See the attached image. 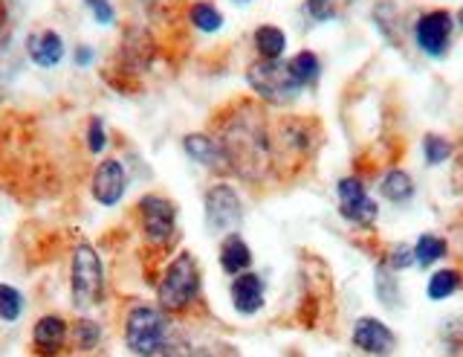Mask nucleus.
I'll list each match as a JSON object with an SVG mask.
<instances>
[{
	"instance_id": "nucleus-1",
	"label": "nucleus",
	"mask_w": 463,
	"mask_h": 357,
	"mask_svg": "<svg viewBox=\"0 0 463 357\" xmlns=\"http://www.w3.org/2000/svg\"><path fill=\"white\" fill-rule=\"evenodd\" d=\"M221 142L229 154L232 171H238L243 178H260L269 169L272 146L267 140L264 125L252 120V111L238 113V120L223 125Z\"/></svg>"
},
{
	"instance_id": "nucleus-2",
	"label": "nucleus",
	"mask_w": 463,
	"mask_h": 357,
	"mask_svg": "<svg viewBox=\"0 0 463 357\" xmlns=\"http://www.w3.org/2000/svg\"><path fill=\"white\" fill-rule=\"evenodd\" d=\"M200 296V267L192 253H177L163 270L156 299L165 314H180Z\"/></svg>"
},
{
	"instance_id": "nucleus-3",
	"label": "nucleus",
	"mask_w": 463,
	"mask_h": 357,
	"mask_svg": "<svg viewBox=\"0 0 463 357\" xmlns=\"http://www.w3.org/2000/svg\"><path fill=\"white\" fill-rule=\"evenodd\" d=\"M246 82H250V88L269 105H289V102H296L304 91L298 79L293 76V70H289V64L281 59L279 62H267V59L252 62L250 70H246Z\"/></svg>"
},
{
	"instance_id": "nucleus-4",
	"label": "nucleus",
	"mask_w": 463,
	"mask_h": 357,
	"mask_svg": "<svg viewBox=\"0 0 463 357\" xmlns=\"http://www.w3.org/2000/svg\"><path fill=\"white\" fill-rule=\"evenodd\" d=\"M125 343L137 357H156L165 349V311L154 305H134L125 320Z\"/></svg>"
},
{
	"instance_id": "nucleus-5",
	"label": "nucleus",
	"mask_w": 463,
	"mask_h": 357,
	"mask_svg": "<svg viewBox=\"0 0 463 357\" xmlns=\"http://www.w3.org/2000/svg\"><path fill=\"white\" fill-rule=\"evenodd\" d=\"M70 294L79 308L96 305L105 294V265L90 245H79L70 265Z\"/></svg>"
},
{
	"instance_id": "nucleus-6",
	"label": "nucleus",
	"mask_w": 463,
	"mask_h": 357,
	"mask_svg": "<svg viewBox=\"0 0 463 357\" xmlns=\"http://www.w3.org/2000/svg\"><path fill=\"white\" fill-rule=\"evenodd\" d=\"M137 218L145 241L154 247L168 245L177 230V207L163 195H142L137 204Z\"/></svg>"
},
{
	"instance_id": "nucleus-7",
	"label": "nucleus",
	"mask_w": 463,
	"mask_h": 357,
	"mask_svg": "<svg viewBox=\"0 0 463 357\" xmlns=\"http://www.w3.org/2000/svg\"><path fill=\"white\" fill-rule=\"evenodd\" d=\"M452 33H455V15L446 9L423 12L414 24V41L429 59H443L449 47H452Z\"/></svg>"
},
{
	"instance_id": "nucleus-8",
	"label": "nucleus",
	"mask_w": 463,
	"mask_h": 357,
	"mask_svg": "<svg viewBox=\"0 0 463 357\" xmlns=\"http://www.w3.org/2000/svg\"><path fill=\"white\" fill-rule=\"evenodd\" d=\"M243 218L241 195L229 183H214L206 192V224L212 233H232Z\"/></svg>"
},
{
	"instance_id": "nucleus-9",
	"label": "nucleus",
	"mask_w": 463,
	"mask_h": 357,
	"mask_svg": "<svg viewBox=\"0 0 463 357\" xmlns=\"http://www.w3.org/2000/svg\"><path fill=\"white\" fill-rule=\"evenodd\" d=\"M128 192V169L119 157H105L90 178V195L93 201L101 207H116L122 204V198Z\"/></svg>"
},
{
	"instance_id": "nucleus-10",
	"label": "nucleus",
	"mask_w": 463,
	"mask_h": 357,
	"mask_svg": "<svg viewBox=\"0 0 463 357\" xmlns=\"http://www.w3.org/2000/svg\"><path fill=\"white\" fill-rule=\"evenodd\" d=\"M183 151L192 157L194 163L217 171V175H226V171H232V163H229V154L223 149V142L217 137H212V134H185L183 137Z\"/></svg>"
},
{
	"instance_id": "nucleus-11",
	"label": "nucleus",
	"mask_w": 463,
	"mask_h": 357,
	"mask_svg": "<svg viewBox=\"0 0 463 357\" xmlns=\"http://www.w3.org/2000/svg\"><path fill=\"white\" fill-rule=\"evenodd\" d=\"M354 346L373 357H385L397 349V337L385 323L373 317H362L354 323Z\"/></svg>"
},
{
	"instance_id": "nucleus-12",
	"label": "nucleus",
	"mask_w": 463,
	"mask_h": 357,
	"mask_svg": "<svg viewBox=\"0 0 463 357\" xmlns=\"http://www.w3.org/2000/svg\"><path fill=\"white\" fill-rule=\"evenodd\" d=\"M26 55H29V62H33V64L50 70V67H58L64 62L67 44H64L61 33L35 30V33H29V38H26Z\"/></svg>"
},
{
	"instance_id": "nucleus-13",
	"label": "nucleus",
	"mask_w": 463,
	"mask_h": 357,
	"mask_svg": "<svg viewBox=\"0 0 463 357\" xmlns=\"http://www.w3.org/2000/svg\"><path fill=\"white\" fill-rule=\"evenodd\" d=\"M229 296H232V305H235L238 314L252 317V314H258L260 308H264V296H267L264 279H260L258 274H252V270H246V274L235 276V282H232Z\"/></svg>"
},
{
	"instance_id": "nucleus-14",
	"label": "nucleus",
	"mask_w": 463,
	"mask_h": 357,
	"mask_svg": "<svg viewBox=\"0 0 463 357\" xmlns=\"http://www.w3.org/2000/svg\"><path fill=\"white\" fill-rule=\"evenodd\" d=\"M67 337H70L67 323L61 317H55V314H47V317H41L33 328V352L38 357H55L64 349Z\"/></svg>"
},
{
	"instance_id": "nucleus-15",
	"label": "nucleus",
	"mask_w": 463,
	"mask_h": 357,
	"mask_svg": "<svg viewBox=\"0 0 463 357\" xmlns=\"http://www.w3.org/2000/svg\"><path fill=\"white\" fill-rule=\"evenodd\" d=\"M221 267L229 276H241L252 267V250L238 233H229L221 241Z\"/></svg>"
},
{
	"instance_id": "nucleus-16",
	"label": "nucleus",
	"mask_w": 463,
	"mask_h": 357,
	"mask_svg": "<svg viewBox=\"0 0 463 357\" xmlns=\"http://www.w3.org/2000/svg\"><path fill=\"white\" fill-rule=\"evenodd\" d=\"M255 50L260 59H267V62H279L284 50H287V35L281 26H275V24H260L258 30H255Z\"/></svg>"
},
{
	"instance_id": "nucleus-17",
	"label": "nucleus",
	"mask_w": 463,
	"mask_h": 357,
	"mask_svg": "<svg viewBox=\"0 0 463 357\" xmlns=\"http://www.w3.org/2000/svg\"><path fill=\"white\" fill-rule=\"evenodd\" d=\"M188 21H192L197 33L214 35V33H221V26H223V12L214 4H209V0H197V4L188 6Z\"/></svg>"
},
{
	"instance_id": "nucleus-18",
	"label": "nucleus",
	"mask_w": 463,
	"mask_h": 357,
	"mask_svg": "<svg viewBox=\"0 0 463 357\" xmlns=\"http://www.w3.org/2000/svg\"><path fill=\"white\" fill-rule=\"evenodd\" d=\"M339 212L351 221V224H359V227H371L380 218V207L371 195H362V198H351V201H339Z\"/></svg>"
},
{
	"instance_id": "nucleus-19",
	"label": "nucleus",
	"mask_w": 463,
	"mask_h": 357,
	"mask_svg": "<svg viewBox=\"0 0 463 357\" xmlns=\"http://www.w3.org/2000/svg\"><path fill=\"white\" fill-rule=\"evenodd\" d=\"M380 192L388 198L391 204H405V201H411V195H414V180L409 178V171L391 169L388 175L380 180Z\"/></svg>"
},
{
	"instance_id": "nucleus-20",
	"label": "nucleus",
	"mask_w": 463,
	"mask_h": 357,
	"mask_svg": "<svg viewBox=\"0 0 463 357\" xmlns=\"http://www.w3.org/2000/svg\"><path fill=\"white\" fill-rule=\"evenodd\" d=\"M287 64H289V70H293V76L298 79L301 88H307V84H316L318 76H322V62H318V55L310 53V50L296 53Z\"/></svg>"
},
{
	"instance_id": "nucleus-21",
	"label": "nucleus",
	"mask_w": 463,
	"mask_h": 357,
	"mask_svg": "<svg viewBox=\"0 0 463 357\" xmlns=\"http://www.w3.org/2000/svg\"><path fill=\"white\" fill-rule=\"evenodd\" d=\"M446 250H449L446 238L426 233V236H420L417 245H414V262L420 267H431V265H438L440 259H446Z\"/></svg>"
},
{
	"instance_id": "nucleus-22",
	"label": "nucleus",
	"mask_w": 463,
	"mask_h": 357,
	"mask_svg": "<svg viewBox=\"0 0 463 357\" xmlns=\"http://www.w3.org/2000/svg\"><path fill=\"white\" fill-rule=\"evenodd\" d=\"M463 288V276L458 270H438V274H431L429 285H426V296L429 299H449L455 296L458 291Z\"/></svg>"
},
{
	"instance_id": "nucleus-23",
	"label": "nucleus",
	"mask_w": 463,
	"mask_h": 357,
	"mask_svg": "<svg viewBox=\"0 0 463 357\" xmlns=\"http://www.w3.org/2000/svg\"><path fill=\"white\" fill-rule=\"evenodd\" d=\"M70 337H72V343H76V349L93 352L99 343H101V325L96 320H90V317H81V320L72 323Z\"/></svg>"
},
{
	"instance_id": "nucleus-24",
	"label": "nucleus",
	"mask_w": 463,
	"mask_h": 357,
	"mask_svg": "<svg viewBox=\"0 0 463 357\" xmlns=\"http://www.w3.org/2000/svg\"><path fill=\"white\" fill-rule=\"evenodd\" d=\"M24 305H26L24 294H21L18 288H14V285L0 282V320H4V323H14V320H21Z\"/></svg>"
},
{
	"instance_id": "nucleus-25",
	"label": "nucleus",
	"mask_w": 463,
	"mask_h": 357,
	"mask_svg": "<svg viewBox=\"0 0 463 357\" xmlns=\"http://www.w3.org/2000/svg\"><path fill=\"white\" fill-rule=\"evenodd\" d=\"M423 154H426V163L440 166V163L449 160V157H452V142H449L446 137H440V134H426Z\"/></svg>"
},
{
	"instance_id": "nucleus-26",
	"label": "nucleus",
	"mask_w": 463,
	"mask_h": 357,
	"mask_svg": "<svg viewBox=\"0 0 463 357\" xmlns=\"http://www.w3.org/2000/svg\"><path fill=\"white\" fill-rule=\"evenodd\" d=\"M304 12H307L313 21L325 24L339 15V0H304Z\"/></svg>"
},
{
	"instance_id": "nucleus-27",
	"label": "nucleus",
	"mask_w": 463,
	"mask_h": 357,
	"mask_svg": "<svg viewBox=\"0 0 463 357\" xmlns=\"http://www.w3.org/2000/svg\"><path fill=\"white\" fill-rule=\"evenodd\" d=\"M87 149H90L93 154H101L108 149V131H105V122H101L99 117H93L90 125H87Z\"/></svg>"
},
{
	"instance_id": "nucleus-28",
	"label": "nucleus",
	"mask_w": 463,
	"mask_h": 357,
	"mask_svg": "<svg viewBox=\"0 0 463 357\" xmlns=\"http://www.w3.org/2000/svg\"><path fill=\"white\" fill-rule=\"evenodd\" d=\"M87 6H90V15H93V21L99 26H113L116 24V9H113L110 0H90Z\"/></svg>"
},
{
	"instance_id": "nucleus-29",
	"label": "nucleus",
	"mask_w": 463,
	"mask_h": 357,
	"mask_svg": "<svg viewBox=\"0 0 463 357\" xmlns=\"http://www.w3.org/2000/svg\"><path fill=\"white\" fill-rule=\"evenodd\" d=\"M391 267H397V270H402V267H409L411 262H414V250H409V245H397L394 250H391Z\"/></svg>"
},
{
	"instance_id": "nucleus-30",
	"label": "nucleus",
	"mask_w": 463,
	"mask_h": 357,
	"mask_svg": "<svg viewBox=\"0 0 463 357\" xmlns=\"http://www.w3.org/2000/svg\"><path fill=\"white\" fill-rule=\"evenodd\" d=\"M72 59H76L79 67H90L96 62V50L90 44H79L76 53H72Z\"/></svg>"
},
{
	"instance_id": "nucleus-31",
	"label": "nucleus",
	"mask_w": 463,
	"mask_h": 357,
	"mask_svg": "<svg viewBox=\"0 0 463 357\" xmlns=\"http://www.w3.org/2000/svg\"><path fill=\"white\" fill-rule=\"evenodd\" d=\"M163 357H194V352L185 346V343H165Z\"/></svg>"
},
{
	"instance_id": "nucleus-32",
	"label": "nucleus",
	"mask_w": 463,
	"mask_h": 357,
	"mask_svg": "<svg viewBox=\"0 0 463 357\" xmlns=\"http://www.w3.org/2000/svg\"><path fill=\"white\" fill-rule=\"evenodd\" d=\"M4 33H6V9L0 6V44H4Z\"/></svg>"
},
{
	"instance_id": "nucleus-33",
	"label": "nucleus",
	"mask_w": 463,
	"mask_h": 357,
	"mask_svg": "<svg viewBox=\"0 0 463 357\" xmlns=\"http://www.w3.org/2000/svg\"><path fill=\"white\" fill-rule=\"evenodd\" d=\"M458 24H460V26H463V6H460V9H458Z\"/></svg>"
},
{
	"instance_id": "nucleus-34",
	"label": "nucleus",
	"mask_w": 463,
	"mask_h": 357,
	"mask_svg": "<svg viewBox=\"0 0 463 357\" xmlns=\"http://www.w3.org/2000/svg\"><path fill=\"white\" fill-rule=\"evenodd\" d=\"M232 4H250V0H232Z\"/></svg>"
},
{
	"instance_id": "nucleus-35",
	"label": "nucleus",
	"mask_w": 463,
	"mask_h": 357,
	"mask_svg": "<svg viewBox=\"0 0 463 357\" xmlns=\"http://www.w3.org/2000/svg\"><path fill=\"white\" fill-rule=\"evenodd\" d=\"M84 4H90V0H84Z\"/></svg>"
}]
</instances>
